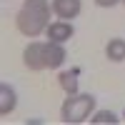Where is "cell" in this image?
I'll return each mask as SVG.
<instances>
[{
	"label": "cell",
	"mask_w": 125,
	"mask_h": 125,
	"mask_svg": "<svg viewBox=\"0 0 125 125\" xmlns=\"http://www.w3.org/2000/svg\"><path fill=\"white\" fill-rule=\"evenodd\" d=\"M50 13H53V5L48 0H25L15 15V25L25 38H38L40 33L48 30Z\"/></svg>",
	"instance_id": "cell-1"
},
{
	"label": "cell",
	"mask_w": 125,
	"mask_h": 125,
	"mask_svg": "<svg viewBox=\"0 0 125 125\" xmlns=\"http://www.w3.org/2000/svg\"><path fill=\"white\" fill-rule=\"evenodd\" d=\"M93 113H95V95L93 93H75V95H68L62 103L60 120L65 125H78L90 120Z\"/></svg>",
	"instance_id": "cell-2"
},
{
	"label": "cell",
	"mask_w": 125,
	"mask_h": 125,
	"mask_svg": "<svg viewBox=\"0 0 125 125\" xmlns=\"http://www.w3.org/2000/svg\"><path fill=\"white\" fill-rule=\"evenodd\" d=\"M23 62L28 65V70H45V43L40 40H33L28 43L23 50Z\"/></svg>",
	"instance_id": "cell-3"
},
{
	"label": "cell",
	"mask_w": 125,
	"mask_h": 125,
	"mask_svg": "<svg viewBox=\"0 0 125 125\" xmlns=\"http://www.w3.org/2000/svg\"><path fill=\"white\" fill-rule=\"evenodd\" d=\"M48 40H53V43H60V45H65L68 40L75 35V28H73L70 20H55V23H50L48 25Z\"/></svg>",
	"instance_id": "cell-4"
},
{
	"label": "cell",
	"mask_w": 125,
	"mask_h": 125,
	"mask_svg": "<svg viewBox=\"0 0 125 125\" xmlns=\"http://www.w3.org/2000/svg\"><path fill=\"white\" fill-rule=\"evenodd\" d=\"M65 48L60 43H53V40H48L45 43V68L48 70H58L62 68V62H65Z\"/></svg>",
	"instance_id": "cell-5"
},
{
	"label": "cell",
	"mask_w": 125,
	"mask_h": 125,
	"mask_svg": "<svg viewBox=\"0 0 125 125\" xmlns=\"http://www.w3.org/2000/svg\"><path fill=\"white\" fill-rule=\"evenodd\" d=\"M53 13L60 18V20H73V18H78L80 15V8L83 3L80 0H53Z\"/></svg>",
	"instance_id": "cell-6"
},
{
	"label": "cell",
	"mask_w": 125,
	"mask_h": 125,
	"mask_svg": "<svg viewBox=\"0 0 125 125\" xmlns=\"http://www.w3.org/2000/svg\"><path fill=\"white\" fill-rule=\"evenodd\" d=\"M18 105V93L13 85L0 83V115H10Z\"/></svg>",
	"instance_id": "cell-7"
},
{
	"label": "cell",
	"mask_w": 125,
	"mask_h": 125,
	"mask_svg": "<svg viewBox=\"0 0 125 125\" xmlns=\"http://www.w3.org/2000/svg\"><path fill=\"white\" fill-rule=\"evenodd\" d=\"M78 75H80L78 68H73V70H62L60 75H58V85L65 90V95H75V93H78Z\"/></svg>",
	"instance_id": "cell-8"
},
{
	"label": "cell",
	"mask_w": 125,
	"mask_h": 125,
	"mask_svg": "<svg viewBox=\"0 0 125 125\" xmlns=\"http://www.w3.org/2000/svg\"><path fill=\"white\" fill-rule=\"evenodd\" d=\"M105 58L110 62H123L125 60V40L123 38H110L105 45Z\"/></svg>",
	"instance_id": "cell-9"
},
{
	"label": "cell",
	"mask_w": 125,
	"mask_h": 125,
	"mask_svg": "<svg viewBox=\"0 0 125 125\" xmlns=\"http://www.w3.org/2000/svg\"><path fill=\"white\" fill-rule=\"evenodd\" d=\"M90 123H93V125H105V123H108V125H118L120 118H118L113 110H95V113L90 115Z\"/></svg>",
	"instance_id": "cell-10"
},
{
	"label": "cell",
	"mask_w": 125,
	"mask_h": 125,
	"mask_svg": "<svg viewBox=\"0 0 125 125\" xmlns=\"http://www.w3.org/2000/svg\"><path fill=\"white\" fill-rule=\"evenodd\" d=\"M118 3H123V0H95L98 8H115Z\"/></svg>",
	"instance_id": "cell-11"
},
{
	"label": "cell",
	"mask_w": 125,
	"mask_h": 125,
	"mask_svg": "<svg viewBox=\"0 0 125 125\" xmlns=\"http://www.w3.org/2000/svg\"><path fill=\"white\" fill-rule=\"evenodd\" d=\"M123 3H125V0H123Z\"/></svg>",
	"instance_id": "cell-12"
}]
</instances>
